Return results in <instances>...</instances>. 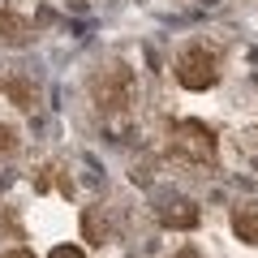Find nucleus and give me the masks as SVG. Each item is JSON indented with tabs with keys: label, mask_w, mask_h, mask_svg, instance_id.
I'll use <instances>...</instances> for the list:
<instances>
[{
	"label": "nucleus",
	"mask_w": 258,
	"mask_h": 258,
	"mask_svg": "<svg viewBox=\"0 0 258 258\" xmlns=\"http://www.w3.org/2000/svg\"><path fill=\"white\" fill-rule=\"evenodd\" d=\"M86 86H91V99L103 116H120L129 108V95H134V69L125 60H108L91 74Z\"/></svg>",
	"instance_id": "1"
},
{
	"label": "nucleus",
	"mask_w": 258,
	"mask_h": 258,
	"mask_svg": "<svg viewBox=\"0 0 258 258\" xmlns=\"http://www.w3.org/2000/svg\"><path fill=\"white\" fill-rule=\"evenodd\" d=\"M168 155L189 159V164H211L215 159V134L203 120H176L168 134Z\"/></svg>",
	"instance_id": "2"
},
{
	"label": "nucleus",
	"mask_w": 258,
	"mask_h": 258,
	"mask_svg": "<svg viewBox=\"0 0 258 258\" xmlns=\"http://www.w3.org/2000/svg\"><path fill=\"white\" fill-rule=\"evenodd\" d=\"M176 82H181L185 91H211V86L220 82V56H215L211 47H203V43L185 47V52L176 56Z\"/></svg>",
	"instance_id": "3"
},
{
	"label": "nucleus",
	"mask_w": 258,
	"mask_h": 258,
	"mask_svg": "<svg viewBox=\"0 0 258 258\" xmlns=\"http://www.w3.org/2000/svg\"><path fill=\"white\" fill-rule=\"evenodd\" d=\"M198 220H203V211H198L189 198H181V194H172V198L159 203V224H164V228H194Z\"/></svg>",
	"instance_id": "4"
},
{
	"label": "nucleus",
	"mask_w": 258,
	"mask_h": 258,
	"mask_svg": "<svg viewBox=\"0 0 258 258\" xmlns=\"http://www.w3.org/2000/svg\"><path fill=\"white\" fill-rule=\"evenodd\" d=\"M30 35H35V30H30L26 18H18L13 9H0V43L5 47H22Z\"/></svg>",
	"instance_id": "5"
},
{
	"label": "nucleus",
	"mask_w": 258,
	"mask_h": 258,
	"mask_svg": "<svg viewBox=\"0 0 258 258\" xmlns=\"http://www.w3.org/2000/svg\"><path fill=\"white\" fill-rule=\"evenodd\" d=\"M232 232H237L245 245H258V203H245L232 211Z\"/></svg>",
	"instance_id": "6"
},
{
	"label": "nucleus",
	"mask_w": 258,
	"mask_h": 258,
	"mask_svg": "<svg viewBox=\"0 0 258 258\" xmlns=\"http://www.w3.org/2000/svg\"><path fill=\"white\" fill-rule=\"evenodd\" d=\"M5 95H9L18 108H30V103H35V82H26V78H9V82H5Z\"/></svg>",
	"instance_id": "7"
},
{
	"label": "nucleus",
	"mask_w": 258,
	"mask_h": 258,
	"mask_svg": "<svg viewBox=\"0 0 258 258\" xmlns=\"http://www.w3.org/2000/svg\"><path fill=\"white\" fill-rule=\"evenodd\" d=\"M13 147H18V134H13L9 125H0V159L13 155Z\"/></svg>",
	"instance_id": "8"
},
{
	"label": "nucleus",
	"mask_w": 258,
	"mask_h": 258,
	"mask_svg": "<svg viewBox=\"0 0 258 258\" xmlns=\"http://www.w3.org/2000/svg\"><path fill=\"white\" fill-rule=\"evenodd\" d=\"M52 258H82V249H78V245H56Z\"/></svg>",
	"instance_id": "9"
},
{
	"label": "nucleus",
	"mask_w": 258,
	"mask_h": 258,
	"mask_svg": "<svg viewBox=\"0 0 258 258\" xmlns=\"http://www.w3.org/2000/svg\"><path fill=\"white\" fill-rule=\"evenodd\" d=\"M0 258H35L30 249H9V254H0Z\"/></svg>",
	"instance_id": "10"
}]
</instances>
